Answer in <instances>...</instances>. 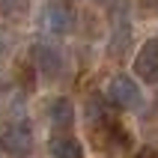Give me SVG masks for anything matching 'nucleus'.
<instances>
[{"instance_id":"obj_1","label":"nucleus","mask_w":158,"mask_h":158,"mask_svg":"<svg viewBox=\"0 0 158 158\" xmlns=\"http://www.w3.org/2000/svg\"><path fill=\"white\" fill-rule=\"evenodd\" d=\"M0 149L15 158H24L33 152V128H30V123L24 116L6 119L0 125Z\"/></svg>"},{"instance_id":"obj_2","label":"nucleus","mask_w":158,"mask_h":158,"mask_svg":"<svg viewBox=\"0 0 158 158\" xmlns=\"http://www.w3.org/2000/svg\"><path fill=\"white\" fill-rule=\"evenodd\" d=\"M107 102L119 110H140L143 107V93L137 87V81L128 78V75H114L107 81V89H105Z\"/></svg>"},{"instance_id":"obj_3","label":"nucleus","mask_w":158,"mask_h":158,"mask_svg":"<svg viewBox=\"0 0 158 158\" xmlns=\"http://www.w3.org/2000/svg\"><path fill=\"white\" fill-rule=\"evenodd\" d=\"M93 137L98 140V146H102L107 155H119V152H125L131 146V134L125 131L116 119H107V123L96 125V128H93Z\"/></svg>"},{"instance_id":"obj_4","label":"nucleus","mask_w":158,"mask_h":158,"mask_svg":"<svg viewBox=\"0 0 158 158\" xmlns=\"http://www.w3.org/2000/svg\"><path fill=\"white\" fill-rule=\"evenodd\" d=\"M134 75L143 84H158V36L146 39L134 57Z\"/></svg>"},{"instance_id":"obj_5","label":"nucleus","mask_w":158,"mask_h":158,"mask_svg":"<svg viewBox=\"0 0 158 158\" xmlns=\"http://www.w3.org/2000/svg\"><path fill=\"white\" fill-rule=\"evenodd\" d=\"M30 57H33V69L39 72V75H45V78H60L63 72V54L54 48V45L48 42H36L33 51H30Z\"/></svg>"},{"instance_id":"obj_6","label":"nucleus","mask_w":158,"mask_h":158,"mask_svg":"<svg viewBox=\"0 0 158 158\" xmlns=\"http://www.w3.org/2000/svg\"><path fill=\"white\" fill-rule=\"evenodd\" d=\"M42 27L54 36H66L75 27V12L69 6H63V3H48L42 9Z\"/></svg>"},{"instance_id":"obj_7","label":"nucleus","mask_w":158,"mask_h":158,"mask_svg":"<svg viewBox=\"0 0 158 158\" xmlns=\"http://www.w3.org/2000/svg\"><path fill=\"white\" fill-rule=\"evenodd\" d=\"M48 123L54 131H69L75 125V107L69 98H51L48 102Z\"/></svg>"},{"instance_id":"obj_8","label":"nucleus","mask_w":158,"mask_h":158,"mask_svg":"<svg viewBox=\"0 0 158 158\" xmlns=\"http://www.w3.org/2000/svg\"><path fill=\"white\" fill-rule=\"evenodd\" d=\"M48 155L51 158H84V146L72 134H57L48 140Z\"/></svg>"},{"instance_id":"obj_9","label":"nucleus","mask_w":158,"mask_h":158,"mask_svg":"<svg viewBox=\"0 0 158 158\" xmlns=\"http://www.w3.org/2000/svg\"><path fill=\"white\" fill-rule=\"evenodd\" d=\"M128 39H131V24H128V18H125V12L114 21V42H110V54H123V48L128 45Z\"/></svg>"},{"instance_id":"obj_10","label":"nucleus","mask_w":158,"mask_h":158,"mask_svg":"<svg viewBox=\"0 0 158 158\" xmlns=\"http://www.w3.org/2000/svg\"><path fill=\"white\" fill-rule=\"evenodd\" d=\"M30 12V0H0V18L18 21Z\"/></svg>"},{"instance_id":"obj_11","label":"nucleus","mask_w":158,"mask_h":158,"mask_svg":"<svg viewBox=\"0 0 158 158\" xmlns=\"http://www.w3.org/2000/svg\"><path fill=\"white\" fill-rule=\"evenodd\" d=\"M9 48H12V39H9V33H3V30H0V60L9 54Z\"/></svg>"},{"instance_id":"obj_12","label":"nucleus","mask_w":158,"mask_h":158,"mask_svg":"<svg viewBox=\"0 0 158 158\" xmlns=\"http://www.w3.org/2000/svg\"><path fill=\"white\" fill-rule=\"evenodd\" d=\"M134 158H158V149H152V146H146V149H140Z\"/></svg>"},{"instance_id":"obj_13","label":"nucleus","mask_w":158,"mask_h":158,"mask_svg":"<svg viewBox=\"0 0 158 158\" xmlns=\"http://www.w3.org/2000/svg\"><path fill=\"white\" fill-rule=\"evenodd\" d=\"M140 3H143V6H149V9H152V6H158V0H140Z\"/></svg>"},{"instance_id":"obj_14","label":"nucleus","mask_w":158,"mask_h":158,"mask_svg":"<svg viewBox=\"0 0 158 158\" xmlns=\"http://www.w3.org/2000/svg\"><path fill=\"white\" fill-rule=\"evenodd\" d=\"M96 3H102V6H105V3H114V0H96Z\"/></svg>"}]
</instances>
